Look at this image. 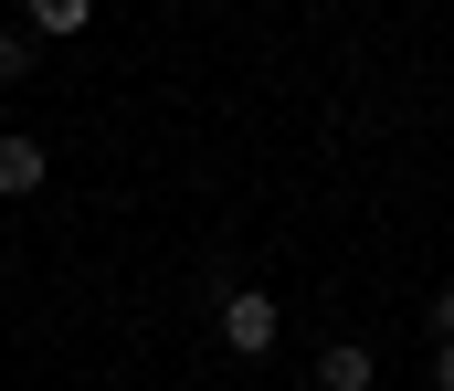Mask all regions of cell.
Listing matches in <instances>:
<instances>
[{
  "label": "cell",
  "mask_w": 454,
  "mask_h": 391,
  "mask_svg": "<svg viewBox=\"0 0 454 391\" xmlns=\"http://www.w3.org/2000/svg\"><path fill=\"white\" fill-rule=\"evenodd\" d=\"M212 339H223L232 360H264V349H275V339H286V307H275V296H264V285H232L223 307H212Z\"/></svg>",
  "instance_id": "obj_1"
},
{
  "label": "cell",
  "mask_w": 454,
  "mask_h": 391,
  "mask_svg": "<svg viewBox=\"0 0 454 391\" xmlns=\"http://www.w3.org/2000/svg\"><path fill=\"white\" fill-rule=\"evenodd\" d=\"M380 381V349H370V339H328V349H317V391H370Z\"/></svg>",
  "instance_id": "obj_2"
},
{
  "label": "cell",
  "mask_w": 454,
  "mask_h": 391,
  "mask_svg": "<svg viewBox=\"0 0 454 391\" xmlns=\"http://www.w3.org/2000/svg\"><path fill=\"white\" fill-rule=\"evenodd\" d=\"M43 191V137H0V201H32Z\"/></svg>",
  "instance_id": "obj_3"
},
{
  "label": "cell",
  "mask_w": 454,
  "mask_h": 391,
  "mask_svg": "<svg viewBox=\"0 0 454 391\" xmlns=\"http://www.w3.org/2000/svg\"><path fill=\"white\" fill-rule=\"evenodd\" d=\"M21 74H32V43H21V32L0 21V85H21Z\"/></svg>",
  "instance_id": "obj_4"
},
{
  "label": "cell",
  "mask_w": 454,
  "mask_h": 391,
  "mask_svg": "<svg viewBox=\"0 0 454 391\" xmlns=\"http://www.w3.org/2000/svg\"><path fill=\"white\" fill-rule=\"evenodd\" d=\"M434 391H454V339H434Z\"/></svg>",
  "instance_id": "obj_5"
},
{
  "label": "cell",
  "mask_w": 454,
  "mask_h": 391,
  "mask_svg": "<svg viewBox=\"0 0 454 391\" xmlns=\"http://www.w3.org/2000/svg\"><path fill=\"white\" fill-rule=\"evenodd\" d=\"M434 339H454V285H444V296H434Z\"/></svg>",
  "instance_id": "obj_6"
}]
</instances>
